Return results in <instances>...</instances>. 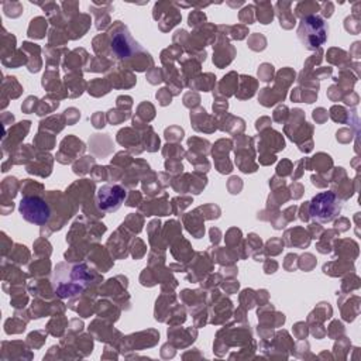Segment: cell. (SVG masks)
<instances>
[{"label":"cell","mask_w":361,"mask_h":361,"mask_svg":"<svg viewBox=\"0 0 361 361\" xmlns=\"http://www.w3.org/2000/svg\"><path fill=\"white\" fill-rule=\"evenodd\" d=\"M92 281L93 276L85 264H61L58 268H55L52 279L55 292L61 298H72L82 293L92 283Z\"/></svg>","instance_id":"cell-1"},{"label":"cell","mask_w":361,"mask_h":361,"mask_svg":"<svg viewBox=\"0 0 361 361\" xmlns=\"http://www.w3.org/2000/svg\"><path fill=\"white\" fill-rule=\"evenodd\" d=\"M327 34L329 27L319 16H309L303 18L298 30V37L307 49H316L322 44H324L327 39Z\"/></svg>","instance_id":"cell-2"},{"label":"cell","mask_w":361,"mask_h":361,"mask_svg":"<svg viewBox=\"0 0 361 361\" xmlns=\"http://www.w3.org/2000/svg\"><path fill=\"white\" fill-rule=\"evenodd\" d=\"M341 212V200L333 192H322L310 202V214L320 223L334 220Z\"/></svg>","instance_id":"cell-3"},{"label":"cell","mask_w":361,"mask_h":361,"mask_svg":"<svg viewBox=\"0 0 361 361\" xmlns=\"http://www.w3.org/2000/svg\"><path fill=\"white\" fill-rule=\"evenodd\" d=\"M20 214L24 220H27L31 224L44 226L48 223L51 217V210L47 202L37 196H27L23 197L18 204Z\"/></svg>","instance_id":"cell-4"},{"label":"cell","mask_w":361,"mask_h":361,"mask_svg":"<svg viewBox=\"0 0 361 361\" xmlns=\"http://www.w3.org/2000/svg\"><path fill=\"white\" fill-rule=\"evenodd\" d=\"M111 48L120 59L128 58V55H131L137 49L141 51L138 44L130 37L127 28H121L116 31L114 35H111Z\"/></svg>","instance_id":"cell-5"},{"label":"cell","mask_w":361,"mask_h":361,"mask_svg":"<svg viewBox=\"0 0 361 361\" xmlns=\"http://www.w3.org/2000/svg\"><path fill=\"white\" fill-rule=\"evenodd\" d=\"M124 197V190L120 186L104 185L97 192V203L106 212L117 210Z\"/></svg>","instance_id":"cell-6"}]
</instances>
